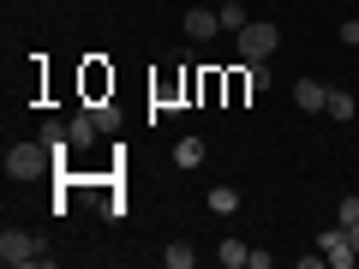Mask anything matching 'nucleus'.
I'll use <instances>...</instances> for the list:
<instances>
[{"label": "nucleus", "mask_w": 359, "mask_h": 269, "mask_svg": "<svg viewBox=\"0 0 359 269\" xmlns=\"http://www.w3.org/2000/svg\"><path fill=\"white\" fill-rule=\"evenodd\" d=\"M48 167H54V156H48V144H42V138L6 150V179H42Z\"/></svg>", "instance_id": "f257e3e1"}, {"label": "nucleus", "mask_w": 359, "mask_h": 269, "mask_svg": "<svg viewBox=\"0 0 359 269\" xmlns=\"http://www.w3.org/2000/svg\"><path fill=\"white\" fill-rule=\"evenodd\" d=\"M276 48H282V30L269 25V18H252V25L240 30V60H269Z\"/></svg>", "instance_id": "f03ea898"}, {"label": "nucleus", "mask_w": 359, "mask_h": 269, "mask_svg": "<svg viewBox=\"0 0 359 269\" xmlns=\"http://www.w3.org/2000/svg\"><path fill=\"white\" fill-rule=\"evenodd\" d=\"M36 257H42L36 233H25V228H6V233H0V263H6V269H25V263H36Z\"/></svg>", "instance_id": "7ed1b4c3"}, {"label": "nucleus", "mask_w": 359, "mask_h": 269, "mask_svg": "<svg viewBox=\"0 0 359 269\" xmlns=\"http://www.w3.org/2000/svg\"><path fill=\"white\" fill-rule=\"evenodd\" d=\"M318 245H323V263H335V269H353V263H359V251H353V240H347V228H323Z\"/></svg>", "instance_id": "20e7f679"}, {"label": "nucleus", "mask_w": 359, "mask_h": 269, "mask_svg": "<svg viewBox=\"0 0 359 269\" xmlns=\"http://www.w3.org/2000/svg\"><path fill=\"white\" fill-rule=\"evenodd\" d=\"M323 102H330V84H318V78H299L294 84V108L299 114H323Z\"/></svg>", "instance_id": "39448f33"}, {"label": "nucleus", "mask_w": 359, "mask_h": 269, "mask_svg": "<svg viewBox=\"0 0 359 269\" xmlns=\"http://www.w3.org/2000/svg\"><path fill=\"white\" fill-rule=\"evenodd\" d=\"M186 36H192V42L222 36V13H204V6H192V13H186Z\"/></svg>", "instance_id": "423d86ee"}, {"label": "nucleus", "mask_w": 359, "mask_h": 269, "mask_svg": "<svg viewBox=\"0 0 359 269\" xmlns=\"http://www.w3.org/2000/svg\"><path fill=\"white\" fill-rule=\"evenodd\" d=\"M66 132H72V150H90V144H96V132H102V126H96V114H90V108H84V114H72V120H66Z\"/></svg>", "instance_id": "0eeeda50"}, {"label": "nucleus", "mask_w": 359, "mask_h": 269, "mask_svg": "<svg viewBox=\"0 0 359 269\" xmlns=\"http://www.w3.org/2000/svg\"><path fill=\"white\" fill-rule=\"evenodd\" d=\"M216 257H222L228 269H245V263H252V245H245V240H222V245H216Z\"/></svg>", "instance_id": "6e6552de"}, {"label": "nucleus", "mask_w": 359, "mask_h": 269, "mask_svg": "<svg viewBox=\"0 0 359 269\" xmlns=\"http://www.w3.org/2000/svg\"><path fill=\"white\" fill-rule=\"evenodd\" d=\"M210 209H216V216H233V209H240V192H233V186H210V198H204Z\"/></svg>", "instance_id": "1a4fd4ad"}, {"label": "nucleus", "mask_w": 359, "mask_h": 269, "mask_svg": "<svg viewBox=\"0 0 359 269\" xmlns=\"http://www.w3.org/2000/svg\"><path fill=\"white\" fill-rule=\"evenodd\" d=\"M323 114H330V120H353V114H359V102L347 96V90H330V102H323Z\"/></svg>", "instance_id": "9d476101"}, {"label": "nucleus", "mask_w": 359, "mask_h": 269, "mask_svg": "<svg viewBox=\"0 0 359 269\" xmlns=\"http://www.w3.org/2000/svg\"><path fill=\"white\" fill-rule=\"evenodd\" d=\"M174 162L180 167H198V162H204V138H180L174 144Z\"/></svg>", "instance_id": "9b49d317"}, {"label": "nucleus", "mask_w": 359, "mask_h": 269, "mask_svg": "<svg viewBox=\"0 0 359 269\" xmlns=\"http://www.w3.org/2000/svg\"><path fill=\"white\" fill-rule=\"evenodd\" d=\"M162 263H168V269H192V263H198V251H192L186 240H174V245L162 251Z\"/></svg>", "instance_id": "f8f14e48"}, {"label": "nucleus", "mask_w": 359, "mask_h": 269, "mask_svg": "<svg viewBox=\"0 0 359 269\" xmlns=\"http://www.w3.org/2000/svg\"><path fill=\"white\" fill-rule=\"evenodd\" d=\"M216 13H222V30H233V36H240V30L252 25V13H245V0H240V6H216Z\"/></svg>", "instance_id": "ddd939ff"}, {"label": "nucleus", "mask_w": 359, "mask_h": 269, "mask_svg": "<svg viewBox=\"0 0 359 269\" xmlns=\"http://www.w3.org/2000/svg\"><path fill=\"white\" fill-rule=\"evenodd\" d=\"M90 114H96V126H102V132H120V108L114 102H90Z\"/></svg>", "instance_id": "4468645a"}, {"label": "nucleus", "mask_w": 359, "mask_h": 269, "mask_svg": "<svg viewBox=\"0 0 359 269\" xmlns=\"http://www.w3.org/2000/svg\"><path fill=\"white\" fill-rule=\"evenodd\" d=\"M245 84H252V90H269V60H245Z\"/></svg>", "instance_id": "2eb2a0df"}, {"label": "nucleus", "mask_w": 359, "mask_h": 269, "mask_svg": "<svg viewBox=\"0 0 359 269\" xmlns=\"http://www.w3.org/2000/svg\"><path fill=\"white\" fill-rule=\"evenodd\" d=\"M359 221V198H341V228H353Z\"/></svg>", "instance_id": "dca6fc26"}, {"label": "nucleus", "mask_w": 359, "mask_h": 269, "mask_svg": "<svg viewBox=\"0 0 359 269\" xmlns=\"http://www.w3.org/2000/svg\"><path fill=\"white\" fill-rule=\"evenodd\" d=\"M341 42H347V48H359V18H347V25H341Z\"/></svg>", "instance_id": "f3484780"}, {"label": "nucleus", "mask_w": 359, "mask_h": 269, "mask_svg": "<svg viewBox=\"0 0 359 269\" xmlns=\"http://www.w3.org/2000/svg\"><path fill=\"white\" fill-rule=\"evenodd\" d=\"M347 240H353V251H359V221H353V228H347Z\"/></svg>", "instance_id": "a211bd4d"}, {"label": "nucleus", "mask_w": 359, "mask_h": 269, "mask_svg": "<svg viewBox=\"0 0 359 269\" xmlns=\"http://www.w3.org/2000/svg\"><path fill=\"white\" fill-rule=\"evenodd\" d=\"M222 6H240V0H222Z\"/></svg>", "instance_id": "6ab92c4d"}]
</instances>
